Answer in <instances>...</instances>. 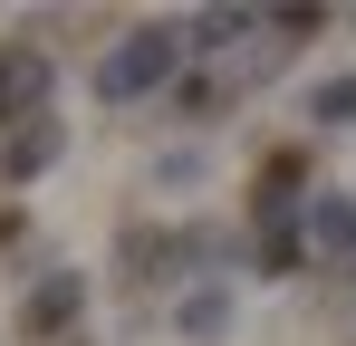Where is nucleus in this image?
Returning <instances> with one entry per match:
<instances>
[{
  "mask_svg": "<svg viewBox=\"0 0 356 346\" xmlns=\"http://www.w3.org/2000/svg\"><path fill=\"white\" fill-rule=\"evenodd\" d=\"M39 97H49V58L19 49V39H0V125H39Z\"/></svg>",
  "mask_w": 356,
  "mask_h": 346,
  "instance_id": "2",
  "label": "nucleus"
},
{
  "mask_svg": "<svg viewBox=\"0 0 356 346\" xmlns=\"http://www.w3.org/2000/svg\"><path fill=\"white\" fill-rule=\"evenodd\" d=\"M174 29H125L116 49L97 58V97L106 106H125V97H154V87H174Z\"/></svg>",
  "mask_w": 356,
  "mask_h": 346,
  "instance_id": "1",
  "label": "nucleus"
},
{
  "mask_svg": "<svg viewBox=\"0 0 356 346\" xmlns=\"http://www.w3.org/2000/svg\"><path fill=\"white\" fill-rule=\"evenodd\" d=\"M77 298H87V288L67 279V270H58L49 288H29V308H19V346H49V337L67 327V318H77Z\"/></svg>",
  "mask_w": 356,
  "mask_h": 346,
  "instance_id": "3",
  "label": "nucleus"
},
{
  "mask_svg": "<svg viewBox=\"0 0 356 346\" xmlns=\"http://www.w3.org/2000/svg\"><path fill=\"white\" fill-rule=\"evenodd\" d=\"M164 260H183L174 231H125V270H135V279H164Z\"/></svg>",
  "mask_w": 356,
  "mask_h": 346,
  "instance_id": "5",
  "label": "nucleus"
},
{
  "mask_svg": "<svg viewBox=\"0 0 356 346\" xmlns=\"http://www.w3.org/2000/svg\"><path fill=\"white\" fill-rule=\"evenodd\" d=\"M222 327H232V298L222 288H193L183 298V337H222Z\"/></svg>",
  "mask_w": 356,
  "mask_h": 346,
  "instance_id": "8",
  "label": "nucleus"
},
{
  "mask_svg": "<svg viewBox=\"0 0 356 346\" xmlns=\"http://www.w3.org/2000/svg\"><path fill=\"white\" fill-rule=\"evenodd\" d=\"M260 260H270V279H289V270H298V231H270V240H260Z\"/></svg>",
  "mask_w": 356,
  "mask_h": 346,
  "instance_id": "10",
  "label": "nucleus"
},
{
  "mask_svg": "<svg viewBox=\"0 0 356 346\" xmlns=\"http://www.w3.org/2000/svg\"><path fill=\"white\" fill-rule=\"evenodd\" d=\"M308 231H318V250L356 260V212H347V202H318V212H308Z\"/></svg>",
  "mask_w": 356,
  "mask_h": 346,
  "instance_id": "7",
  "label": "nucleus"
},
{
  "mask_svg": "<svg viewBox=\"0 0 356 346\" xmlns=\"http://www.w3.org/2000/svg\"><path fill=\"white\" fill-rule=\"evenodd\" d=\"M308 106L327 115V125H356V77H327V87H318V97H308Z\"/></svg>",
  "mask_w": 356,
  "mask_h": 346,
  "instance_id": "9",
  "label": "nucleus"
},
{
  "mask_svg": "<svg viewBox=\"0 0 356 346\" xmlns=\"http://www.w3.org/2000/svg\"><path fill=\"white\" fill-rule=\"evenodd\" d=\"M289 183H298V154H270L260 192H250V212H260V222H280V212H289Z\"/></svg>",
  "mask_w": 356,
  "mask_h": 346,
  "instance_id": "6",
  "label": "nucleus"
},
{
  "mask_svg": "<svg viewBox=\"0 0 356 346\" xmlns=\"http://www.w3.org/2000/svg\"><path fill=\"white\" fill-rule=\"evenodd\" d=\"M49 164H58V125L39 115V125H19V135H10V154H0V173H10V183H29V173H49Z\"/></svg>",
  "mask_w": 356,
  "mask_h": 346,
  "instance_id": "4",
  "label": "nucleus"
}]
</instances>
